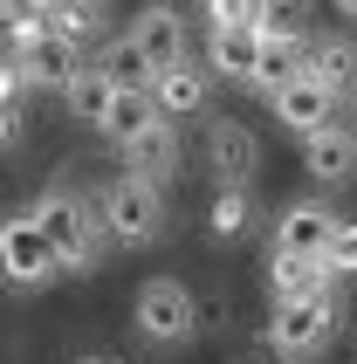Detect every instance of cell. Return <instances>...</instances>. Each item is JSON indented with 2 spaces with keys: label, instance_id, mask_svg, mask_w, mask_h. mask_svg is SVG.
<instances>
[{
  "label": "cell",
  "instance_id": "cell-26",
  "mask_svg": "<svg viewBox=\"0 0 357 364\" xmlns=\"http://www.w3.org/2000/svg\"><path fill=\"white\" fill-rule=\"evenodd\" d=\"M21 131V97H0V144H14Z\"/></svg>",
  "mask_w": 357,
  "mask_h": 364
},
{
  "label": "cell",
  "instance_id": "cell-18",
  "mask_svg": "<svg viewBox=\"0 0 357 364\" xmlns=\"http://www.w3.org/2000/svg\"><path fill=\"white\" fill-rule=\"evenodd\" d=\"M110 97H117V82L103 76V62H82L76 76H69V90H62V103H69V110H76L82 124H103Z\"/></svg>",
  "mask_w": 357,
  "mask_h": 364
},
{
  "label": "cell",
  "instance_id": "cell-7",
  "mask_svg": "<svg viewBox=\"0 0 357 364\" xmlns=\"http://www.w3.org/2000/svg\"><path fill=\"white\" fill-rule=\"evenodd\" d=\"M302 165H309V179H316V186L357 179V124L330 117L323 131H309V138H302Z\"/></svg>",
  "mask_w": 357,
  "mask_h": 364
},
{
  "label": "cell",
  "instance_id": "cell-9",
  "mask_svg": "<svg viewBox=\"0 0 357 364\" xmlns=\"http://www.w3.org/2000/svg\"><path fill=\"white\" fill-rule=\"evenodd\" d=\"M255 55H261L255 14H247V21H213V28H206V69H213V76L247 82V76H255Z\"/></svg>",
  "mask_w": 357,
  "mask_h": 364
},
{
  "label": "cell",
  "instance_id": "cell-2",
  "mask_svg": "<svg viewBox=\"0 0 357 364\" xmlns=\"http://www.w3.org/2000/svg\"><path fill=\"white\" fill-rule=\"evenodd\" d=\"M337 330H343V296L337 289H330V296H275V309H268V344L289 364L316 358Z\"/></svg>",
  "mask_w": 357,
  "mask_h": 364
},
{
  "label": "cell",
  "instance_id": "cell-25",
  "mask_svg": "<svg viewBox=\"0 0 357 364\" xmlns=\"http://www.w3.org/2000/svg\"><path fill=\"white\" fill-rule=\"evenodd\" d=\"M206 14H213V21H247L255 0H206Z\"/></svg>",
  "mask_w": 357,
  "mask_h": 364
},
{
  "label": "cell",
  "instance_id": "cell-20",
  "mask_svg": "<svg viewBox=\"0 0 357 364\" xmlns=\"http://www.w3.org/2000/svg\"><path fill=\"white\" fill-rule=\"evenodd\" d=\"M159 117V103H151V90H117V97H110V110H103V124L97 131H110V138H131V131H144V124Z\"/></svg>",
  "mask_w": 357,
  "mask_h": 364
},
{
  "label": "cell",
  "instance_id": "cell-8",
  "mask_svg": "<svg viewBox=\"0 0 357 364\" xmlns=\"http://www.w3.org/2000/svg\"><path fill=\"white\" fill-rule=\"evenodd\" d=\"M117 151H124V172H131V179L165 186V179L178 172V131H172V117H151L144 131H131Z\"/></svg>",
  "mask_w": 357,
  "mask_h": 364
},
{
  "label": "cell",
  "instance_id": "cell-19",
  "mask_svg": "<svg viewBox=\"0 0 357 364\" xmlns=\"http://www.w3.org/2000/svg\"><path fill=\"white\" fill-rule=\"evenodd\" d=\"M103 21H110V7L103 0H55L48 7V35H62V41H97L103 35Z\"/></svg>",
  "mask_w": 357,
  "mask_h": 364
},
{
  "label": "cell",
  "instance_id": "cell-21",
  "mask_svg": "<svg viewBox=\"0 0 357 364\" xmlns=\"http://www.w3.org/2000/svg\"><path fill=\"white\" fill-rule=\"evenodd\" d=\"M97 62H103V76L117 82V90H151V62L138 55V41H131V35H117Z\"/></svg>",
  "mask_w": 357,
  "mask_h": 364
},
{
  "label": "cell",
  "instance_id": "cell-1",
  "mask_svg": "<svg viewBox=\"0 0 357 364\" xmlns=\"http://www.w3.org/2000/svg\"><path fill=\"white\" fill-rule=\"evenodd\" d=\"M28 220L41 227V241L55 247L62 275H82V268H97V262H103V241H97L103 213H97L90 200H69V193H41V200L28 206Z\"/></svg>",
  "mask_w": 357,
  "mask_h": 364
},
{
  "label": "cell",
  "instance_id": "cell-28",
  "mask_svg": "<svg viewBox=\"0 0 357 364\" xmlns=\"http://www.w3.org/2000/svg\"><path fill=\"white\" fill-rule=\"evenodd\" d=\"M14 7H28V0H0V14H14Z\"/></svg>",
  "mask_w": 357,
  "mask_h": 364
},
{
  "label": "cell",
  "instance_id": "cell-30",
  "mask_svg": "<svg viewBox=\"0 0 357 364\" xmlns=\"http://www.w3.org/2000/svg\"><path fill=\"white\" fill-rule=\"evenodd\" d=\"M76 364H103V358H76Z\"/></svg>",
  "mask_w": 357,
  "mask_h": 364
},
{
  "label": "cell",
  "instance_id": "cell-17",
  "mask_svg": "<svg viewBox=\"0 0 357 364\" xmlns=\"http://www.w3.org/2000/svg\"><path fill=\"white\" fill-rule=\"evenodd\" d=\"M302 55H309V35H261V55H255V76H247V90L275 97L282 82H296V76H302Z\"/></svg>",
  "mask_w": 357,
  "mask_h": 364
},
{
  "label": "cell",
  "instance_id": "cell-11",
  "mask_svg": "<svg viewBox=\"0 0 357 364\" xmlns=\"http://www.w3.org/2000/svg\"><path fill=\"white\" fill-rule=\"evenodd\" d=\"M206 165H213L220 186H247V179H255V165H261L255 131H247L240 117H220L213 131H206Z\"/></svg>",
  "mask_w": 357,
  "mask_h": 364
},
{
  "label": "cell",
  "instance_id": "cell-13",
  "mask_svg": "<svg viewBox=\"0 0 357 364\" xmlns=\"http://www.w3.org/2000/svg\"><path fill=\"white\" fill-rule=\"evenodd\" d=\"M206 90H213V76L186 55V62H172V69L151 82V103H159V117L178 124V117H199V110H206Z\"/></svg>",
  "mask_w": 357,
  "mask_h": 364
},
{
  "label": "cell",
  "instance_id": "cell-6",
  "mask_svg": "<svg viewBox=\"0 0 357 364\" xmlns=\"http://www.w3.org/2000/svg\"><path fill=\"white\" fill-rule=\"evenodd\" d=\"M124 35L138 41V55L151 62V82H159L172 62H186V21H178V7H172V0H159V7H138Z\"/></svg>",
  "mask_w": 357,
  "mask_h": 364
},
{
  "label": "cell",
  "instance_id": "cell-14",
  "mask_svg": "<svg viewBox=\"0 0 357 364\" xmlns=\"http://www.w3.org/2000/svg\"><path fill=\"white\" fill-rule=\"evenodd\" d=\"M302 69H309L330 97H357V41L351 35H309Z\"/></svg>",
  "mask_w": 357,
  "mask_h": 364
},
{
  "label": "cell",
  "instance_id": "cell-3",
  "mask_svg": "<svg viewBox=\"0 0 357 364\" xmlns=\"http://www.w3.org/2000/svg\"><path fill=\"white\" fill-rule=\"evenodd\" d=\"M97 213H103V234H110L117 247H151L165 234V186L131 179V172H124L117 186H103Z\"/></svg>",
  "mask_w": 357,
  "mask_h": 364
},
{
  "label": "cell",
  "instance_id": "cell-27",
  "mask_svg": "<svg viewBox=\"0 0 357 364\" xmlns=\"http://www.w3.org/2000/svg\"><path fill=\"white\" fill-rule=\"evenodd\" d=\"M337 14H343V21H357V0H337Z\"/></svg>",
  "mask_w": 357,
  "mask_h": 364
},
{
  "label": "cell",
  "instance_id": "cell-22",
  "mask_svg": "<svg viewBox=\"0 0 357 364\" xmlns=\"http://www.w3.org/2000/svg\"><path fill=\"white\" fill-rule=\"evenodd\" d=\"M261 35H309V0H255Z\"/></svg>",
  "mask_w": 357,
  "mask_h": 364
},
{
  "label": "cell",
  "instance_id": "cell-24",
  "mask_svg": "<svg viewBox=\"0 0 357 364\" xmlns=\"http://www.w3.org/2000/svg\"><path fill=\"white\" fill-rule=\"evenodd\" d=\"M247 227V186H220L213 200V234H240Z\"/></svg>",
  "mask_w": 357,
  "mask_h": 364
},
{
  "label": "cell",
  "instance_id": "cell-4",
  "mask_svg": "<svg viewBox=\"0 0 357 364\" xmlns=\"http://www.w3.org/2000/svg\"><path fill=\"white\" fill-rule=\"evenodd\" d=\"M131 316H138V337H151V344H186V337H193V323H199L193 289L178 282V275H151V282L138 289Z\"/></svg>",
  "mask_w": 357,
  "mask_h": 364
},
{
  "label": "cell",
  "instance_id": "cell-12",
  "mask_svg": "<svg viewBox=\"0 0 357 364\" xmlns=\"http://www.w3.org/2000/svg\"><path fill=\"white\" fill-rule=\"evenodd\" d=\"M14 69H21V90H69V76L82 69V48L62 35H41L35 48L14 55Z\"/></svg>",
  "mask_w": 357,
  "mask_h": 364
},
{
  "label": "cell",
  "instance_id": "cell-15",
  "mask_svg": "<svg viewBox=\"0 0 357 364\" xmlns=\"http://www.w3.org/2000/svg\"><path fill=\"white\" fill-rule=\"evenodd\" d=\"M268 289H275V296H330V289H337V275H330V262H323V255L275 247V255H268Z\"/></svg>",
  "mask_w": 357,
  "mask_h": 364
},
{
  "label": "cell",
  "instance_id": "cell-10",
  "mask_svg": "<svg viewBox=\"0 0 357 364\" xmlns=\"http://www.w3.org/2000/svg\"><path fill=\"white\" fill-rule=\"evenodd\" d=\"M337 103H343V97H330V90H323V82L309 76V69H302L296 82H282L275 97H268V110H275V117L289 124L296 138H309V131H323V124L337 117Z\"/></svg>",
  "mask_w": 357,
  "mask_h": 364
},
{
  "label": "cell",
  "instance_id": "cell-23",
  "mask_svg": "<svg viewBox=\"0 0 357 364\" xmlns=\"http://www.w3.org/2000/svg\"><path fill=\"white\" fill-rule=\"evenodd\" d=\"M323 262H330V275H357V220H337V234H330V247H323Z\"/></svg>",
  "mask_w": 357,
  "mask_h": 364
},
{
  "label": "cell",
  "instance_id": "cell-16",
  "mask_svg": "<svg viewBox=\"0 0 357 364\" xmlns=\"http://www.w3.org/2000/svg\"><path fill=\"white\" fill-rule=\"evenodd\" d=\"M330 234H337V213L323 200H296V206H282V220H275V247H296V255H323Z\"/></svg>",
  "mask_w": 357,
  "mask_h": 364
},
{
  "label": "cell",
  "instance_id": "cell-31",
  "mask_svg": "<svg viewBox=\"0 0 357 364\" xmlns=\"http://www.w3.org/2000/svg\"><path fill=\"white\" fill-rule=\"evenodd\" d=\"M351 124H357V97H351Z\"/></svg>",
  "mask_w": 357,
  "mask_h": 364
},
{
  "label": "cell",
  "instance_id": "cell-29",
  "mask_svg": "<svg viewBox=\"0 0 357 364\" xmlns=\"http://www.w3.org/2000/svg\"><path fill=\"white\" fill-rule=\"evenodd\" d=\"M0 55H7V28H0Z\"/></svg>",
  "mask_w": 357,
  "mask_h": 364
},
{
  "label": "cell",
  "instance_id": "cell-5",
  "mask_svg": "<svg viewBox=\"0 0 357 364\" xmlns=\"http://www.w3.org/2000/svg\"><path fill=\"white\" fill-rule=\"evenodd\" d=\"M0 275H7L14 289H41V282L62 275L55 247L41 241V227L28 220V213H7V220H0Z\"/></svg>",
  "mask_w": 357,
  "mask_h": 364
}]
</instances>
